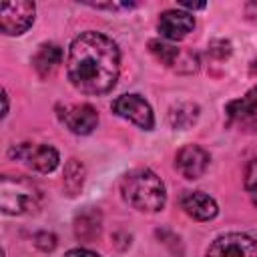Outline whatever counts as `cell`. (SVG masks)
<instances>
[{
	"label": "cell",
	"instance_id": "1",
	"mask_svg": "<svg viewBox=\"0 0 257 257\" xmlns=\"http://www.w3.org/2000/svg\"><path fill=\"white\" fill-rule=\"evenodd\" d=\"M120 72V52L112 38L86 30L80 32L66 58V74L70 84L84 94H104L112 90Z\"/></svg>",
	"mask_w": 257,
	"mask_h": 257
},
{
	"label": "cell",
	"instance_id": "2",
	"mask_svg": "<svg viewBox=\"0 0 257 257\" xmlns=\"http://www.w3.org/2000/svg\"><path fill=\"white\" fill-rule=\"evenodd\" d=\"M122 199L143 213H157L167 203L165 183L151 169H135L120 181Z\"/></svg>",
	"mask_w": 257,
	"mask_h": 257
},
{
	"label": "cell",
	"instance_id": "3",
	"mask_svg": "<svg viewBox=\"0 0 257 257\" xmlns=\"http://www.w3.org/2000/svg\"><path fill=\"white\" fill-rule=\"evenodd\" d=\"M42 189L20 175H4L0 179V207L6 215H36L42 209Z\"/></svg>",
	"mask_w": 257,
	"mask_h": 257
},
{
	"label": "cell",
	"instance_id": "4",
	"mask_svg": "<svg viewBox=\"0 0 257 257\" xmlns=\"http://www.w3.org/2000/svg\"><path fill=\"white\" fill-rule=\"evenodd\" d=\"M12 159L22 161L30 169L38 173H52L58 167V151L50 145H36V143H20L14 145L8 153Z\"/></svg>",
	"mask_w": 257,
	"mask_h": 257
},
{
	"label": "cell",
	"instance_id": "5",
	"mask_svg": "<svg viewBox=\"0 0 257 257\" xmlns=\"http://www.w3.org/2000/svg\"><path fill=\"white\" fill-rule=\"evenodd\" d=\"M36 6L30 0H16L0 4V30L6 36L24 34L34 22Z\"/></svg>",
	"mask_w": 257,
	"mask_h": 257
},
{
	"label": "cell",
	"instance_id": "6",
	"mask_svg": "<svg viewBox=\"0 0 257 257\" xmlns=\"http://www.w3.org/2000/svg\"><path fill=\"white\" fill-rule=\"evenodd\" d=\"M112 112L131 120L133 124H137L139 128L151 131L155 126V116H153V108L151 104L139 96V94H120L118 98H114L112 102Z\"/></svg>",
	"mask_w": 257,
	"mask_h": 257
},
{
	"label": "cell",
	"instance_id": "7",
	"mask_svg": "<svg viewBox=\"0 0 257 257\" xmlns=\"http://www.w3.org/2000/svg\"><path fill=\"white\" fill-rule=\"evenodd\" d=\"M205 257H257V241L245 233H227L209 245Z\"/></svg>",
	"mask_w": 257,
	"mask_h": 257
},
{
	"label": "cell",
	"instance_id": "8",
	"mask_svg": "<svg viewBox=\"0 0 257 257\" xmlns=\"http://www.w3.org/2000/svg\"><path fill=\"white\" fill-rule=\"evenodd\" d=\"M149 50L153 52V56L163 62L165 66L177 70V72H195L199 68V58L197 54L189 52V50H181L169 42L163 40H151L149 42Z\"/></svg>",
	"mask_w": 257,
	"mask_h": 257
},
{
	"label": "cell",
	"instance_id": "9",
	"mask_svg": "<svg viewBox=\"0 0 257 257\" xmlns=\"http://www.w3.org/2000/svg\"><path fill=\"white\" fill-rule=\"evenodd\" d=\"M175 167L185 179H199L209 167V153L199 145H185L175 157Z\"/></svg>",
	"mask_w": 257,
	"mask_h": 257
},
{
	"label": "cell",
	"instance_id": "10",
	"mask_svg": "<svg viewBox=\"0 0 257 257\" xmlns=\"http://www.w3.org/2000/svg\"><path fill=\"white\" fill-rule=\"evenodd\" d=\"M60 120L74 135H90L96 128L98 112L90 104H72L60 112Z\"/></svg>",
	"mask_w": 257,
	"mask_h": 257
},
{
	"label": "cell",
	"instance_id": "11",
	"mask_svg": "<svg viewBox=\"0 0 257 257\" xmlns=\"http://www.w3.org/2000/svg\"><path fill=\"white\" fill-rule=\"evenodd\" d=\"M193 28L195 18L185 10H167L159 16V32L167 40H183Z\"/></svg>",
	"mask_w": 257,
	"mask_h": 257
},
{
	"label": "cell",
	"instance_id": "12",
	"mask_svg": "<svg viewBox=\"0 0 257 257\" xmlns=\"http://www.w3.org/2000/svg\"><path fill=\"white\" fill-rule=\"evenodd\" d=\"M181 207L195 221H211L219 213V207H217L215 199L209 197L203 191H187L181 197Z\"/></svg>",
	"mask_w": 257,
	"mask_h": 257
},
{
	"label": "cell",
	"instance_id": "13",
	"mask_svg": "<svg viewBox=\"0 0 257 257\" xmlns=\"http://www.w3.org/2000/svg\"><path fill=\"white\" fill-rule=\"evenodd\" d=\"M60 62H62V50H60V46H56L52 42L40 44L32 56V66L40 78H48L58 68Z\"/></svg>",
	"mask_w": 257,
	"mask_h": 257
},
{
	"label": "cell",
	"instance_id": "14",
	"mask_svg": "<svg viewBox=\"0 0 257 257\" xmlns=\"http://www.w3.org/2000/svg\"><path fill=\"white\" fill-rule=\"evenodd\" d=\"M84 175L86 169L78 159H68L64 165V173H62V187L64 193L68 197H76L84 185Z\"/></svg>",
	"mask_w": 257,
	"mask_h": 257
},
{
	"label": "cell",
	"instance_id": "15",
	"mask_svg": "<svg viewBox=\"0 0 257 257\" xmlns=\"http://www.w3.org/2000/svg\"><path fill=\"white\" fill-rule=\"evenodd\" d=\"M74 235L84 243H92L100 235V215L98 211H84L74 221Z\"/></svg>",
	"mask_w": 257,
	"mask_h": 257
},
{
	"label": "cell",
	"instance_id": "16",
	"mask_svg": "<svg viewBox=\"0 0 257 257\" xmlns=\"http://www.w3.org/2000/svg\"><path fill=\"white\" fill-rule=\"evenodd\" d=\"M199 118V106L195 102H179L169 110V122L173 128H189Z\"/></svg>",
	"mask_w": 257,
	"mask_h": 257
},
{
	"label": "cell",
	"instance_id": "17",
	"mask_svg": "<svg viewBox=\"0 0 257 257\" xmlns=\"http://www.w3.org/2000/svg\"><path fill=\"white\" fill-rule=\"evenodd\" d=\"M255 110H257V86H253L245 96L227 102V106H225V112H227V116H229L231 120L247 118V116H251Z\"/></svg>",
	"mask_w": 257,
	"mask_h": 257
},
{
	"label": "cell",
	"instance_id": "18",
	"mask_svg": "<svg viewBox=\"0 0 257 257\" xmlns=\"http://www.w3.org/2000/svg\"><path fill=\"white\" fill-rule=\"evenodd\" d=\"M245 189L251 201L257 205V159H253L245 169Z\"/></svg>",
	"mask_w": 257,
	"mask_h": 257
},
{
	"label": "cell",
	"instance_id": "19",
	"mask_svg": "<svg viewBox=\"0 0 257 257\" xmlns=\"http://www.w3.org/2000/svg\"><path fill=\"white\" fill-rule=\"evenodd\" d=\"M34 245L40 249V251H52L56 247V237L54 233H48V231H40L34 235Z\"/></svg>",
	"mask_w": 257,
	"mask_h": 257
},
{
	"label": "cell",
	"instance_id": "20",
	"mask_svg": "<svg viewBox=\"0 0 257 257\" xmlns=\"http://www.w3.org/2000/svg\"><path fill=\"white\" fill-rule=\"evenodd\" d=\"M209 54H213L215 58L223 60L231 54V42L229 40H213L209 44Z\"/></svg>",
	"mask_w": 257,
	"mask_h": 257
},
{
	"label": "cell",
	"instance_id": "21",
	"mask_svg": "<svg viewBox=\"0 0 257 257\" xmlns=\"http://www.w3.org/2000/svg\"><path fill=\"white\" fill-rule=\"evenodd\" d=\"M64 257H100L98 253H92L88 249H70Z\"/></svg>",
	"mask_w": 257,
	"mask_h": 257
},
{
	"label": "cell",
	"instance_id": "22",
	"mask_svg": "<svg viewBox=\"0 0 257 257\" xmlns=\"http://www.w3.org/2000/svg\"><path fill=\"white\" fill-rule=\"evenodd\" d=\"M245 16L253 22H257V2H249L245 4Z\"/></svg>",
	"mask_w": 257,
	"mask_h": 257
},
{
	"label": "cell",
	"instance_id": "23",
	"mask_svg": "<svg viewBox=\"0 0 257 257\" xmlns=\"http://www.w3.org/2000/svg\"><path fill=\"white\" fill-rule=\"evenodd\" d=\"M181 6L183 8H189V10H203L205 8V4L201 2V4H191V2H181Z\"/></svg>",
	"mask_w": 257,
	"mask_h": 257
},
{
	"label": "cell",
	"instance_id": "24",
	"mask_svg": "<svg viewBox=\"0 0 257 257\" xmlns=\"http://www.w3.org/2000/svg\"><path fill=\"white\" fill-rule=\"evenodd\" d=\"M2 100H4V112H2V116H6L8 114V94H6V90L2 92Z\"/></svg>",
	"mask_w": 257,
	"mask_h": 257
},
{
	"label": "cell",
	"instance_id": "25",
	"mask_svg": "<svg viewBox=\"0 0 257 257\" xmlns=\"http://www.w3.org/2000/svg\"><path fill=\"white\" fill-rule=\"evenodd\" d=\"M251 68H253V72H255V74H257V60H255V62H253V66H251Z\"/></svg>",
	"mask_w": 257,
	"mask_h": 257
}]
</instances>
